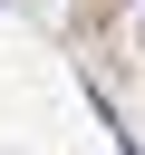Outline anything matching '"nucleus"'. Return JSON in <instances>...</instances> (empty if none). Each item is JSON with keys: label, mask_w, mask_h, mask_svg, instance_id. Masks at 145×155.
I'll return each instance as SVG.
<instances>
[{"label": "nucleus", "mask_w": 145, "mask_h": 155, "mask_svg": "<svg viewBox=\"0 0 145 155\" xmlns=\"http://www.w3.org/2000/svg\"><path fill=\"white\" fill-rule=\"evenodd\" d=\"M135 48H145V10H135Z\"/></svg>", "instance_id": "1"}]
</instances>
